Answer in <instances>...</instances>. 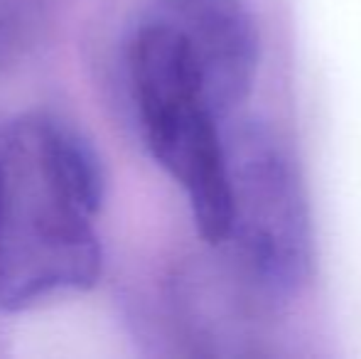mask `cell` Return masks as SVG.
Returning a JSON list of instances; mask_svg holds the SVG:
<instances>
[{
	"instance_id": "1",
	"label": "cell",
	"mask_w": 361,
	"mask_h": 359,
	"mask_svg": "<svg viewBox=\"0 0 361 359\" xmlns=\"http://www.w3.org/2000/svg\"><path fill=\"white\" fill-rule=\"evenodd\" d=\"M101 197L94 150L57 118L27 116L0 135V308L99 281Z\"/></svg>"
},
{
	"instance_id": "2",
	"label": "cell",
	"mask_w": 361,
	"mask_h": 359,
	"mask_svg": "<svg viewBox=\"0 0 361 359\" xmlns=\"http://www.w3.org/2000/svg\"><path fill=\"white\" fill-rule=\"evenodd\" d=\"M221 130L231 219L224 244L231 271L261 310L293 303L314 271V239L302 175L283 138L256 118L231 116Z\"/></svg>"
},
{
	"instance_id": "3",
	"label": "cell",
	"mask_w": 361,
	"mask_h": 359,
	"mask_svg": "<svg viewBox=\"0 0 361 359\" xmlns=\"http://www.w3.org/2000/svg\"><path fill=\"white\" fill-rule=\"evenodd\" d=\"M128 64L152 158L185 190L202 239L221 246L231 219L221 128L185 39L157 15L135 32Z\"/></svg>"
},
{
	"instance_id": "4",
	"label": "cell",
	"mask_w": 361,
	"mask_h": 359,
	"mask_svg": "<svg viewBox=\"0 0 361 359\" xmlns=\"http://www.w3.org/2000/svg\"><path fill=\"white\" fill-rule=\"evenodd\" d=\"M160 18L185 39L219 123L236 116L261 67V32L246 0H160Z\"/></svg>"
}]
</instances>
